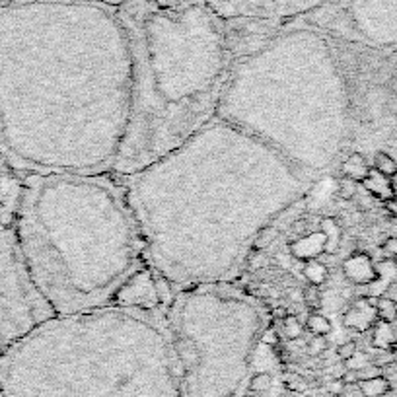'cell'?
I'll use <instances>...</instances> for the list:
<instances>
[{
	"mask_svg": "<svg viewBox=\"0 0 397 397\" xmlns=\"http://www.w3.org/2000/svg\"><path fill=\"white\" fill-rule=\"evenodd\" d=\"M131 109L121 18L31 4L0 14V144L31 173H111Z\"/></svg>",
	"mask_w": 397,
	"mask_h": 397,
	"instance_id": "obj_1",
	"label": "cell"
},
{
	"mask_svg": "<svg viewBox=\"0 0 397 397\" xmlns=\"http://www.w3.org/2000/svg\"><path fill=\"white\" fill-rule=\"evenodd\" d=\"M117 179L146 265L175 288L236 279L259 234L314 187L277 150L218 117Z\"/></svg>",
	"mask_w": 397,
	"mask_h": 397,
	"instance_id": "obj_2",
	"label": "cell"
},
{
	"mask_svg": "<svg viewBox=\"0 0 397 397\" xmlns=\"http://www.w3.org/2000/svg\"><path fill=\"white\" fill-rule=\"evenodd\" d=\"M14 232L57 316L113 304L123 284L146 267L134 216L111 173H29Z\"/></svg>",
	"mask_w": 397,
	"mask_h": 397,
	"instance_id": "obj_3",
	"label": "cell"
},
{
	"mask_svg": "<svg viewBox=\"0 0 397 397\" xmlns=\"http://www.w3.org/2000/svg\"><path fill=\"white\" fill-rule=\"evenodd\" d=\"M179 378L162 308L55 316L0 350L4 397H175Z\"/></svg>",
	"mask_w": 397,
	"mask_h": 397,
	"instance_id": "obj_4",
	"label": "cell"
},
{
	"mask_svg": "<svg viewBox=\"0 0 397 397\" xmlns=\"http://www.w3.org/2000/svg\"><path fill=\"white\" fill-rule=\"evenodd\" d=\"M121 20L131 51V109L111 173L127 175L216 117L232 57L224 26L205 6L156 8L138 0Z\"/></svg>",
	"mask_w": 397,
	"mask_h": 397,
	"instance_id": "obj_5",
	"label": "cell"
},
{
	"mask_svg": "<svg viewBox=\"0 0 397 397\" xmlns=\"http://www.w3.org/2000/svg\"><path fill=\"white\" fill-rule=\"evenodd\" d=\"M216 117L277 150L316 185L350 131L343 57L316 29L273 33L257 51L232 58Z\"/></svg>",
	"mask_w": 397,
	"mask_h": 397,
	"instance_id": "obj_6",
	"label": "cell"
},
{
	"mask_svg": "<svg viewBox=\"0 0 397 397\" xmlns=\"http://www.w3.org/2000/svg\"><path fill=\"white\" fill-rule=\"evenodd\" d=\"M171 346L193 397H236L263 331L265 304L232 283L177 288L166 310Z\"/></svg>",
	"mask_w": 397,
	"mask_h": 397,
	"instance_id": "obj_7",
	"label": "cell"
},
{
	"mask_svg": "<svg viewBox=\"0 0 397 397\" xmlns=\"http://www.w3.org/2000/svg\"><path fill=\"white\" fill-rule=\"evenodd\" d=\"M55 316L31 277L14 226H0V350Z\"/></svg>",
	"mask_w": 397,
	"mask_h": 397,
	"instance_id": "obj_8",
	"label": "cell"
},
{
	"mask_svg": "<svg viewBox=\"0 0 397 397\" xmlns=\"http://www.w3.org/2000/svg\"><path fill=\"white\" fill-rule=\"evenodd\" d=\"M113 304H117V306L148 308V310L160 308V300H158L152 269L146 265L140 271H136L127 283L123 284V288L117 292Z\"/></svg>",
	"mask_w": 397,
	"mask_h": 397,
	"instance_id": "obj_9",
	"label": "cell"
},
{
	"mask_svg": "<svg viewBox=\"0 0 397 397\" xmlns=\"http://www.w3.org/2000/svg\"><path fill=\"white\" fill-rule=\"evenodd\" d=\"M341 321L346 329L364 333L368 329L374 327V323L378 321V312H376V300L362 296L356 298L341 316Z\"/></svg>",
	"mask_w": 397,
	"mask_h": 397,
	"instance_id": "obj_10",
	"label": "cell"
},
{
	"mask_svg": "<svg viewBox=\"0 0 397 397\" xmlns=\"http://www.w3.org/2000/svg\"><path fill=\"white\" fill-rule=\"evenodd\" d=\"M343 275L348 283L356 286H370L378 281L376 263L370 259L368 253L356 251L343 261Z\"/></svg>",
	"mask_w": 397,
	"mask_h": 397,
	"instance_id": "obj_11",
	"label": "cell"
},
{
	"mask_svg": "<svg viewBox=\"0 0 397 397\" xmlns=\"http://www.w3.org/2000/svg\"><path fill=\"white\" fill-rule=\"evenodd\" d=\"M325 245H327V238L321 230H316L312 234H306L298 239H294L290 243V255L296 261H312V259H319L325 253Z\"/></svg>",
	"mask_w": 397,
	"mask_h": 397,
	"instance_id": "obj_12",
	"label": "cell"
},
{
	"mask_svg": "<svg viewBox=\"0 0 397 397\" xmlns=\"http://www.w3.org/2000/svg\"><path fill=\"white\" fill-rule=\"evenodd\" d=\"M362 187L366 189V193H370L374 199H380L382 203L392 199V187H390V177H386L384 173L378 170L370 168L368 175L362 181Z\"/></svg>",
	"mask_w": 397,
	"mask_h": 397,
	"instance_id": "obj_13",
	"label": "cell"
},
{
	"mask_svg": "<svg viewBox=\"0 0 397 397\" xmlns=\"http://www.w3.org/2000/svg\"><path fill=\"white\" fill-rule=\"evenodd\" d=\"M341 171H343V177H350V179L362 183L364 177L370 171V164H368V160H366V156L362 152H352L343 160Z\"/></svg>",
	"mask_w": 397,
	"mask_h": 397,
	"instance_id": "obj_14",
	"label": "cell"
},
{
	"mask_svg": "<svg viewBox=\"0 0 397 397\" xmlns=\"http://www.w3.org/2000/svg\"><path fill=\"white\" fill-rule=\"evenodd\" d=\"M396 333H394V325L388 321L378 319L372 327V344L380 350H390L392 344L396 343Z\"/></svg>",
	"mask_w": 397,
	"mask_h": 397,
	"instance_id": "obj_15",
	"label": "cell"
},
{
	"mask_svg": "<svg viewBox=\"0 0 397 397\" xmlns=\"http://www.w3.org/2000/svg\"><path fill=\"white\" fill-rule=\"evenodd\" d=\"M358 390H360L362 397H384L386 394H390L392 384H390L388 378H384L380 374V376H374L370 380L358 382Z\"/></svg>",
	"mask_w": 397,
	"mask_h": 397,
	"instance_id": "obj_16",
	"label": "cell"
},
{
	"mask_svg": "<svg viewBox=\"0 0 397 397\" xmlns=\"http://www.w3.org/2000/svg\"><path fill=\"white\" fill-rule=\"evenodd\" d=\"M321 232L325 234V238H327V245H325V253L327 255H333L337 249H339V243H341V228H339V222L333 218V216H325V218H321Z\"/></svg>",
	"mask_w": 397,
	"mask_h": 397,
	"instance_id": "obj_17",
	"label": "cell"
},
{
	"mask_svg": "<svg viewBox=\"0 0 397 397\" xmlns=\"http://www.w3.org/2000/svg\"><path fill=\"white\" fill-rule=\"evenodd\" d=\"M304 277H306V281L310 284L321 286L323 283H327V279H329V269L319 259H312V261L304 263Z\"/></svg>",
	"mask_w": 397,
	"mask_h": 397,
	"instance_id": "obj_18",
	"label": "cell"
},
{
	"mask_svg": "<svg viewBox=\"0 0 397 397\" xmlns=\"http://www.w3.org/2000/svg\"><path fill=\"white\" fill-rule=\"evenodd\" d=\"M154 273V271H152ZM154 284H156V292H158V300H160V308L166 312L168 308L171 306L173 298H175V292L177 288L173 286V283H170L166 277L154 273Z\"/></svg>",
	"mask_w": 397,
	"mask_h": 397,
	"instance_id": "obj_19",
	"label": "cell"
},
{
	"mask_svg": "<svg viewBox=\"0 0 397 397\" xmlns=\"http://www.w3.org/2000/svg\"><path fill=\"white\" fill-rule=\"evenodd\" d=\"M306 327L314 333V335H321V337H327L331 331H333V325L331 321L321 316V314H310L308 319H306Z\"/></svg>",
	"mask_w": 397,
	"mask_h": 397,
	"instance_id": "obj_20",
	"label": "cell"
},
{
	"mask_svg": "<svg viewBox=\"0 0 397 397\" xmlns=\"http://www.w3.org/2000/svg\"><path fill=\"white\" fill-rule=\"evenodd\" d=\"M396 306L397 302L390 296H380L376 298V312H378V319L394 323L396 321Z\"/></svg>",
	"mask_w": 397,
	"mask_h": 397,
	"instance_id": "obj_21",
	"label": "cell"
},
{
	"mask_svg": "<svg viewBox=\"0 0 397 397\" xmlns=\"http://www.w3.org/2000/svg\"><path fill=\"white\" fill-rule=\"evenodd\" d=\"M372 168L378 170L380 173H384L386 177H392L397 171V162L394 160V156H390L388 152H376V154H374Z\"/></svg>",
	"mask_w": 397,
	"mask_h": 397,
	"instance_id": "obj_22",
	"label": "cell"
},
{
	"mask_svg": "<svg viewBox=\"0 0 397 397\" xmlns=\"http://www.w3.org/2000/svg\"><path fill=\"white\" fill-rule=\"evenodd\" d=\"M302 300H304V304H306L310 310H318V308H321L323 294H321L319 286L308 283L304 286V290H302Z\"/></svg>",
	"mask_w": 397,
	"mask_h": 397,
	"instance_id": "obj_23",
	"label": "cell"
},
{
	"mask_svg": "<svg viewBox=\"0 0 397 397\" xmlns=\"http://www.w3.org/2000/svg\"><path fill=\"white\" fill-rule=\"evenodd\" d=\"M281 325H283V331L284 335L288 337V339H300L302 335H304V325L300 323V319L296 318V316H286L281 319Z\"/></svg>",
	"mask_w": 397,
	"mask_h": 397,
	"instance_id": "obj_24",
	"label": "cell"
},
{
	"mask_svg": "<svg viewBox=\"0 0 397 397\" xmlns=\"http://www.w3.org/2000/svg\"><path fill=\"white\" fill-rule=\"evenodd\" d=\"M271 384H273V378H271L269 372H257V374H253L249 378L247 388L251 392H255V394H263V392H267L271 388Z\"/></svg>",
	"mask_w": 397,
	"mask_h": 397,
	"instance_id": "obj_25",
	"label": "cell"
},
{
	"mask_svg": "<svg viewBox=\"0 0 397 397\" xmlns=\"http://www.w3.org/2000/svg\"><path fill=\"white\" fill-rule=\"evenodd\" d=\"M376 273H378V281L380 279H386L390 283L397 281V265L394 259H386V261H380L376 263Z\"/></svg>",
	"mask_w": 397,
	"mask_h": 397,
	"instance_id": "obj_26",
	"label": "cell"
},
{
	"mask_svg": "<svg viewBox=\"0 0 397 397\" xmlns=\"http://www.w3.org/2000/svg\"><path fill=\"white\" fill-rule=\"evenodd\" d=\"M358 181L350 179V177H343L339 181V187H337V193H339V199H344V201H350L356 197L358 193Z\"/></svg>",
	"mask_w": 397,
	"mask_h": 397,
	"instance_id": "obj_27",
	"label": "cell"
},
{
	"mask_svg": "<svg viewBox=\"0 0 397 397\" xmlns=\"http://www.w3.org/2000/svg\"><path fill=\"white\" fill-rule=\"evenodd\" d=\"M358 352V344L356 341H344L337 346V356H339L343 362H346L348 358H352L354 354Z\"/></svg>",
	"mask_w": 397,
	"mask_h": 397,
	"instance_id": "obj_28",
	"label": "cell"
},
{
	"mask_svg": "<svg viewBox=\"0 0 397 397\" xmlns=\"http://www.w3.org/2000/svg\"><path fill=\"white\" fill-rule=\"evenodd\" d=\"M325 350H327V339L325 337H321V335L310 337V341H308V352L310 354L318 356V354H323Z\"/></svg>",
	"mask_w": 397,
	"mask_h": 397,
	"instance_id": "obj_29",
	"label": "cell"
},
{
	"mask_svg": "<svg viewBox=\"0 0 397 397\" xmlns=\"http://www.w3.org/2000/svg\"><path fill=\"white\" fill-rule=\"evenodd\" d=\"M286 386H288V390H292V392H296V394H302V392L308 390V382H306V378L300 376V374L288 376V378H286Z\"/></svg>",
	"mask_w": 397,
	"mask_h": 397,
	"instance_id": "obj_30",
	"label": "cell"
},
{
	"mask_svg": "<svg viewBox=\"0 0 397 397\" xmlns=\"http://www.w3.org/2000/svg\"><path fill=\"white\" fill-rule=\"evenodd\" d=\"M370 362H368V358H366V354L364 352H356L352 358H348L346 362H344V366L348 368V370H362L364 366H368Z\"/></svg>",
	"mask_w": 397,
	"mask_h": 397,
	"instance_id": "obj_31",
	"label": "cell"
},
{
	"mask_svg": "<svg viewBox=\"0 0 397 397\" xmlns=\"http://www.w3.org/2000/svg\"><path fill=\"white\" fill-rule=\"evenodd\" d=\"M344 392H346V384H344L343 380H329V384H327V394H329V396L339 397L343 396Z\"/></svg>",
	"mask_w": 397,
	"mask_h": 397,
	"instance_id": "obj_32",
	"label": "cell"
},
{
	"mask_svg": "<svg viewBox=\"0 0 397 397\" xmlns=\"http://www.w3.org/2000/svg\"><path fill=\"white\" fill-rule=\"evenodd\" d=\"M382 249H384V253L388 255V257H396L397 255V238L396 236H390V238H386L384 239V243H382Z\"/></svg>",
	"mask_w": 397,
	"mask_h": 397,
	"instance_id": "obj_33",
	"label": "cell"
},
{
	"mask_svg": "<svg viewBox=\"0 0 397 397\" xmlns=\"http://www.w3.org/2000/svg\"><path fill=\"white\" fill-rule=\"evenodd\" d=\"M261 343H263V344H271V346H275V344L279 343V335L273 331V327H267V329L263 331V335H261Z\"/></svg>",
	"mask_w": 397,
	"mask_h": 397,
	"instance_id": "obj_34",
	"label": "cell"
},
{
	"mask_svg": "<svg viewBox=\"0 0 397 397\" xmlns=\"http://www.w3.org/2000/svg\"><path fill=\"white\" fill-rule=\"evenodd\" d=\"M341 380H343L346 386H352V384H358V382H360L358 372H356V370H348V368H346V372L343 374V378H341Z\"/></svg>",
	"mask_w": 397,
	"mask_h": 397,
	"instance_id": "obj_35",
	"label": "cell"
},
{
	"mask_svg": "<svg viewBox=\"0 0 397 397\" xmlns=\"http://www.w3.org/2000/svg\"><path fill=\"white\" fill-rule=\"evenodd\" d=\"M344 372H346V366H344V362H341V364H335V366L331 368V380H341Z\"/></svg>",
	"mask_w": 397,
	"mask_h": 397,
	"instance_id": "obj_36",
	"label": "cell"
},
{
	"mask_svg": "<svg viewBox=\"0 0 397 397\" xmlns=\"http://www.w3.org/2000/svg\"><path fill=\"white\" fill-rule=\"evenodd\" d=\"M384 207H386V211L390 212V214H394L397 216V199H388V201H384Z\"/></svg>",
	"mask_w": 397,
	"mask_h": 397,
	"instance_id": "obj_37",
	"label": "cell"
},
{
	"mask_svg": "<svg viewBox=\"0 0 397 397\" xmlns=\"http://www.w3.org/2000/svg\"><path fill=\"white\" fill-rule=\"evenodd\" d=\"M372 203H374V197L368 193V195H364V197L360 199V209H362V211H368V209H372Z\"/></svg>",
	"mask_w": 397,
	"mask_h": 397,
	"instance_id": "obj_38",
	"label": "cell"
},
{
	"mask_svg": "<svg viewBox=\"0 0 397 397\" xmlns=\"http://www.w3.org/2000/svg\"><path fill=\"white\" fill-rule=\"evenodd\" d=\"M390 187H392V197L397 199V171L390 177Z\"/></svg>",
	"mask_w": 397,
	"mask_h": 397,
	"instance_id": "obj_39",
	"label": "cell"
},
{
	"mask_svg": "<svg viewBox=\"0 0 397 397\" xmlns=\"http://www.w3.org/2000/svg\"><path fill=\"white\" fill-rule=\"evenodd\" d=\"M275 316H277V318H279V319H283V318H286V316H288V314H286V312H284L283 308H279V310H275Z\"/></svg>",
	"mask_w": 397,
	"mask_h": 397,
	"instance_id": "obj_40",
	"label": "cell"
},
{
	"mask_svg": "<svg viewBox=\"0 0 397 397\" xmlns=\"http://www.w3.org/2000/svg\"><path fill=\"white\" fill-rule=\"evenodd\" d=\"M390 350H392V352H394V354H397V339H396V343H394V344H392V348H390Z\"/></svg>",
	"mask_w": 397,
	"mask_h": 397,
	"instance_id": "obj_41",
	"label": "cell"
},
{
	"mask_svg": "<svg viewBox=\"0 0 397 397\" xmlns=\"http://www.w3.org/2000/svg\"><path fill=\"white\" fill-rule=\"evenodd\" d=\"M396 321H397V306H396Z\"/></svg>",
	"mask_w": 397,
	"mask_h": 397,
	"instance_id": "obj_42",
	"label": "cell"
},
{
	"mask_svg": "<svg viewBox=\"0 0 397 397\" xmlns=\"http://www.w3.org/2000/svg\"><path fill=\"white\" fill-rule=\"evenodd\" d=\"M394 261H396V265H397V255H396V257H394Z\"/></svg>",
	"mask_w": 397,
	"mask_h": 397,
	"instance_id": "obj_43",
	"label": "cell"
}]
</instances>
